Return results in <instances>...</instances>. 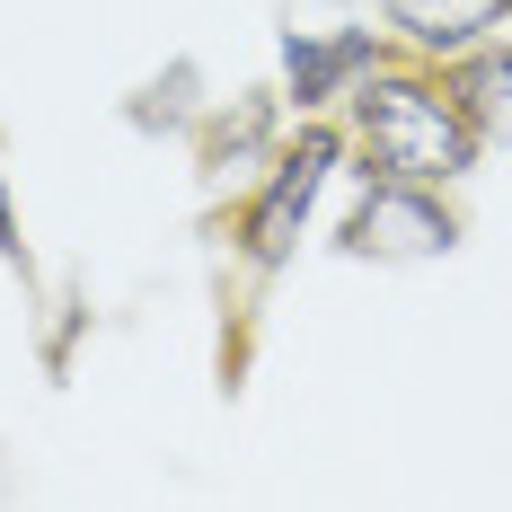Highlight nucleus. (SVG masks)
I'll list each match as a JSON object with an SVG mask.
<instances>
[{"instance_id": "nucleus-2", "label": "nucleus", "mask_w": 512, "mask_h": 512, "mask_svg": "<svg viewBox=\"0 0 512 512\" xmlns=\"http://www.w3.org/2000/svg\"><path fill=\"white\" fill-rule=\"evenodd\" d=\"M336 159H345V133L336 124H301V142L274 151V177L239 212V256H248L256 274H274L283 256L301 248V230H309V212H318V195H327V177H336Z\"/></svg>"}, {"instance_id": "nucleus-4", "label": "nucleus", "mask_w": 512, "mask_h": 512, "mask_svg": "<svg viewBox=\"0 0 512 512\" xmlns=\"http://www.w3.org/2000/svg\"><path fill=\"white\" fill-rule=\"evenodd\" d=\"M371 71H380L371 27H345V36H309V27H292V36H283V89H292V106H301V115L354 98Z\"/></svg>"}, {"instance_id": "nucleus-6", "label": "nucleus", "mask_w": 512, "mask_h": 512, "mask_svg": "<svg viewBox=\"0 0 512 512\" xmlns=\"http://www.w3.org/2000/svg\"><path fill=\"white\" fill-rule=\"evenodd\" d=\"M451 89H460L477 142H512V45H468L451 62Z\"/></svg>"}, {"instance_id": "nucleus-3", "label": "nucleus", "mask_w": 512, "mask_h": 512, "mask_svg": "<svg viewBox=\"0 0 512 512\" xmlns=\"http://www.w3.org/2000/svg\"><path fill=\"white\" fill-rule=\"evenodd\" d=\"M336 248L345 256H451L460 248V221H451V204H433V186H415V177H371V195L345 212Z\"/></svg>"}, {"instance_id": "nucleus-5", "label": "nucleus", "mask_w": 512, "mask_h": 512, "mask_svg": "<svg viewBox=\"0 0 512 512\" xmlns=\"http://www.w3.org/2000/svg\"><path fill=\"white\" fill-rule=\"evenodd\" d=\"M512 0H380L389 36L415 53V62H460L468 45H486L504 27Z\"/></svg>"}, {"instance_id": "nucleus-7", "label": "nucleus", "mask_w": 512, "mask_h": 512, "mask_svg": "<svg viewBox=\"0 0 512 512\" xmlns=\"http://www.w3.org/2000/svg\"><path fill=\"white\" fill-rule=\"evenodd\" d=\"M0 256H18V221H9V195H0Z\"/></svg>"}, {"instance_id": "nucleus-1", "label": "nucleus", "mask_w": 512, "mask_h": 512, "mask_svg": "<svg viewBox=\"0 0 512 512\" xmlns=\"http://www.w3.org/2000/svg\"><path fill=\"white\" fill-rule=\"evenodd\" d=\"M354 142L371 177H415V186H451L486 151L451 71H371L354 89Z\"/></svg>"}]
</instances>
